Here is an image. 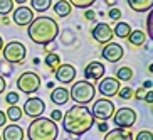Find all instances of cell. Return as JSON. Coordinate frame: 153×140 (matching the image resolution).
<instances>
[{
  "instance_id": "obj_1",
  "label": "cell",
  "mask_w": 153,
  "mask_h": 140,
  "mask_svg": "<svg viewBox=\"0 0 153 140\" xmlns=\"http://www.w3.org/2000/svg\"><path fill=\"white\" fill-rule=\"evenodd\" d=\"M62 128L66 133L72 137H81L93 128L96 120L91 115V110L82 105H74L62 115Z\"/></svg>"
},
{
  "instance_id": "obj_2",
  "label": "cell",
  "mask_w": 153,
  "mask_h": 140,
  "mask_svg": "<svg viewBox=\"0 0 153 140\" xmlns=\"http://www.w3.org/2000/svg\"><path fill=\"white\" fill-rule=\"evenodd\" d=\"M27 34L34 44L45 46L54 42L59 36V24L49 15H39L34 17V20L27 25Z\"/></svg>"
},
{
  "instance_id": "obj_3",
  "label": "cell",
  "mask_w": 153,
  "mask_h": 140,
  "mask_svg": "<svg viewBox=\"0 0 153 140\" xmlns=\"http://www.w3.org/2000/svg\"><path fill=\"white\" fill-rule=\"evenodd\" d=\"M59 127L47 117L34 118L27 127V139L29 140H57Z\"/></svg>"
},
{
  "instance_id": "obj_4",
  "label": "cell",
  "mask_w": 153,
  "mask_h": 140,
  "mask_svg": "<svg viewBox=\"0 0 153 140\" xmlns=\"http://www.w3.org/2000/svg\"><path fill=\"white\" fill-rule=\"evenodd\" d=\"M96 96V86L91 81L79 79V81L72 83L71 90H69V100L76 101V105H88L91 103Z\"/></svg>"
},
{
  "instance_id": "obj_5",
  "label": "cell",
  "mask_w": 153,
  "mask_h": 140,
  "mask_svg": "<svg viewBox=\"0 0 153 140\" xmlns=\"http://www.w3.org/2000/svg\"><path fill=\"white\" fill-rule=\"evenodd\" d=\"M2 54H4V61H7L9 64H20L27 58V47L20 41H10L9 44L4 46Z\"/></svg>"
},
{
  "instance_id": "obj_6",
  "label": "cell",
  "mask_w": 153,
  "mask_h": 140,
  "mask_svg": "<svg viewBox=\"0 0 153 140\" xmlns=\"http://www.w3.org/2000/svg\"><path fill=\"white\" fill-rule=\"evenodd\" d=\"M41 88V76L34 71L22 73L17 79V90L25 93V95H34Z\"/></svg>"
},
{
  "instance_id": "obj_7",
  "label": "cell",
  "mask_w": 153,
  "mask_h": 140,
  "mask_svg": "<svg viewBox=\"0 0 153 140\" xmlns=\"http://www.w3.org/2000/svg\"><path fill=\"white\" fill-rule=\"evenodd\" d=\"M111 118H113V122H114V125H116L118 128L126 130V128H131V127L136 123L138 115H136V112L131 108V106H120L118 110H114Z\"/></svg>"
},
{
  "instance_id": "obj_8",
  "label": "cell",
  "mask_w": 153,
  "mask_h": 140,
  "mask_svg": "<svg viewBox=\"0 0 153 140\" xmlns=\"http://www.w3.org/2000/svg\"><path fill=\"white\" fill-rule=\"evenodd\" d=\"M114 103H113L109 98H99L93 103V110H91V115L94 120H101V122H108L109 118L113 117L114 113Z\"/></svg>"
},
{
  "instance_id": "obj_9",
  "label": "cell",
  "mask_w": 153,
  "mask_h": 140,
  "mask_svg": "<svg viewBox=\"0 0 153 140\" xmlns=\"http://www.w3.org/2000/svg\"><path fill=\"white\" fill-rule=\"evenodd\" d=\"M120 88H121L120 81L116 78H111V76L101 78L99 85H98V91H99V95H103V98H111V96L118 95Z\"/></svg>"
},
{
  "instance_id": "obj_10",
  "label": "cell",
  "mask_w": 153,
  "mask_h": 140,
  "mask_svg": "<svg viewBox=\"0 0 153 140\" xmlns=\"http://www.w3.org/2000/svg\"><path fill=\"white\" fill-rule=\"evenodd\" d=\"M44 112H45V103L41 98H36V96L25 100V103H24V106H22V113H25V115L30 117V118L42 117Z\"/></svg>"
},
{
  "instance_id": "obj_11",
  "label": "cell",
  "mask_w": 153,
  "mask_h": 140,
  "mask_svg": "<svg viewBox=\"0 0 153 140\" xmlns=\"http://www.w3.org/2000/svg\"><path fill=\"white\" fill-rule=\"evenodd\" d=\"M91 36H93V39H94L96 42H99V44H108V42H111L113 39V29L109 24L106 22H99L96 24L94 27L91 29Z\"/></svg>"
},
{
  "instance_id": "obj_12",
  "label": "cell",
  "mask_w": 153,
  "mask_h": 140,
  "mask_svg": "<svg viewBox=\"0 0 153 140\" xmlns=\"http://www.w3.org/2000/svg\"><path fill=\"white\" fill-rule=\"evenodd\" d=\"M12 20L20 27H25L34 20V10L27 5H19L15 10H12Z\"/></svg>"
},
{
  "instance_id": "obj_13",
  "label": "cell",
  "mask_w": 153,
  "mask_h": 140,
  "mask_svg": "<svg viewBox=\"0 0 153 140\" xmlns=\"http://www.w3.org/2000/svg\"><path fill=\"white\" fill-rule=\"evenodd\" d=\"M54 76L59 83L62 85H69L76 79V68L69 63H64V64H59L54 71Z\"/></svg>"
},
{
  "instance_id": "obj_14",
  "label": "cell",
  "mask_w": 153,
  "mask_h": 140,
  "mask_svg": "<svg viewBox=\"0 0 153 140\" xmlns=\"http://www.w3.org/2000/svg\"><path fill=\"white\" fill-rule=\"evenodd\" d=\"M123 54H125V49H123V46L118 44V42H108V44H104L103 51H101V56H103L108 63H118V61L123 58Z\"/></svg>"
},
{
  "instance_id": "obj_15",
  "label": "cell",
  "mask_w": 153,
  "mask_h": 140,
  "mask_svg": "<svg viewBox=\"0 0 153 140\" xmlns=\"http://www.w3.org/2000/svg\"><path fill=\"white\" fill-rule=\"evenodd\" d=\"M104 73H106V68L103 66V63L99 61H91L88 63V66L84 68V79L86 81H98L101 78H104Z\"/></svg>"
},
{
  "instance_id": "obj_16",
  "label": "cell",
  "mask_w": 153,
  "mask_h": 140,
  "mask_svg": "<svg viewBox=\"0 0 153 140\" xmlns=\"http://www.w3.org/2000/svg\"><path fill=\"white\" fill-rule=\"evenodd\" d=\"M24 128L17 123H10L5 125L4 132H2V140H24Z\"/></svg>"
},
{
  "instance_id": "obj_17",
  "label": "cell",
  "mask_w": 153,
  "mask_h": 140,
  "mask_svg": "<svg viewBox=\"0 0 153 140\" xmlns=\"http://www.w3.org/2000/svg\"><path fill=\"white\" fill-rule=\"evenodd\" d=\"M51 101L57 106H62L69 101V90L64 88V86H59V88H54L52 93H51Z\"/></svg>"
},
{
  "instance_id": "obj_18",
  "label": "cell",
  "mask_w": 153,
  "mask_h": 140,
  "mask_svg": "<svg viewBox=\"0 0 153 140\" xmlns=\"http://www.w3.org/2000/svg\"><path fill=\"white\" fill-rule=\"evenodd\" d=\"M103 140H133V133L116 127V128L106 132V135H104Z\"/></svg>"
},
{
  "instance_id": "obj_19",
  "label": "cell",
  "mask_w": 153,
  "mask_h": 140,
  "mask_svg": "<svg viewBox=\"0 0 153 140\" xmlns=\"http://www.w3.org/2000/svg\"><path fill=\"white\" fill-rule=\"evenodd\" d=\"M126 4L133 12H150L153 7V0H126Z\"/></svg>"
},
{
  "instance_id": "obj_20",
  "label": "cell",
  "mask_w": 153,
  "mask_h": 140,
  "mask_svg": "<svg viewBox=\"0 0 153 140\" xmlns=\"http://www.w3.org/2000/svg\"><path fill=\"white\" fill-rule=\"evenodd\" d=\"M52 9H54V12H56L57 17H62V19H66L72 12V7H71V4H69L68 0H57Z\"/></svg>"
},
{
  "instance_id": "obj_21",
  "label": "cell",
  "mask_w": 153,
  "mask_h": 140,
  "mask_svg": "<svg viewBox=\"0 0 153 140\" xmlns=\"http://www.w3.org/2000/svg\"><path fill=\"white\" fill-rule=\"evenodd\" d=\"M131 25L128 22H121V20H118L116 25H114V29H113V36L120 37V39H126V37L131 34Z\"/></svg>"
},
{
  "instance_id": "obj_22",
  "label": "cell",
  "mask_w": 153,
  "mask_h": 140,
  "mask_svg": "<svg viewBox=\"0 0 153 140\" xmlns=\"http://www.w3.org/2000/svg\"><path fill=\"white\" fill-rule=\"evenodd\" d=\"M128 42H130L131 46H143L145 42H146V34H145L143 31H131V34L128 37Z\"/></svg>"
},
{
  "instance_id": "obj_23",
  "label": "cell",
  "mask_w": 153,
  "mask_h": 140,
  "mask_svg": "<svg viewBox=\"0 0 153 140\" xmlns=\"http://www.w3.org/2000/svg\"><path fill=\"white\" fill-rule=\"evenodd\" d=\"M22 108L20 106H17V105H12V106H9L7 108V112H5V117H7V120H10L12 123L19 122L20 118H22Z\"/></svg>"
},
{
  "instance_id": "obj_24",
  "label": "cell",
  "mask_w": 153,
  "mask_h": 140,
  "mask_svg": "<svg viewBox=\"0 0 153 140\" xmlns=\"http://www.w3.org/2000/svg\"><path fill=\"white\" fill-rule=\"evenodd\" d=\"M118 79V81H130V79H133V69L130 68V66H120V68L116 69V76H114Z\"/></svg>"
},
{
  "instance_id": "obj_25",
  "label": "cell",
  "mask_w": 153,
  "mask_h": 140,
  "mask_svg": "<svg viewBox=\"0 0 153 140\" xmlns=\"http://www.w3.org/2000/svg\"><path fill=\"white\" fill-rule=\"evenodd\" d=\"M30 5L32 10H36V12H45L51 9L52 0H30Z\"/></svg>"
},
{
  "instance_id": "obj_26",
  "label": "cell",
  "mask_w": 153,
  "mask_h": 140,
  "mask_svg": "<svg viewBox=\"0 0 153 140\" xmlns=\"http://www.w3.org/2000/svg\"><path fill=\"white\" fill-rule=\"evenodd\" d=\"M44 63H45L47 68H51L52 71H56V68L61 64V58H59V54H56V52H49V54L45 56Z\"/></svg>"
},
{
  "instance_id": "obj_27",
  "label": "cell",
  "mask_w": 153,
  "mask_h": 140,
  "mask_svg": "<svg viewBox=\"0 0 153 140\" xmlns=\"http://www.w3.org/2000/svg\"><path fill=\"white\" fill-rule=\"evenodd\" d=\"M14 10V2L12 0H0V15L7 17Z\"/></svg>"
},
{
  "instance_id": "obj_28",
  "label": "cell",
  "mask_w": 153,
  "mask_h": 140,
  "mask_svg": "<svg viewBox=\"0 0 153 140\" xmlns=\"http://www.w3.org/2000/svg\"><path fill=\"white\" fill-rule=\"evenodd\" d=\"M71 7H77V9H89L96 0H68Z\"/></svg>"
},
{
  "instance_id": "obj_29",
  "label": "cell",
  "mask_w": 153,
  "mask_h": 140,
  "mask_svg": "<svg viewBox=\"0 0 153 140\" xmlns=\"http://www.w3.org/2000/svg\"><path fill=\"white\" fill-rule=\"evenodd\" d=\"M12 74V64H9L7 61H0V76H10Z\"/></svg>"
},
{
  "instance_id": "obj_30",
  "label": "cell",
  "mask_w": 153,
  "mask_h": 140,
  "mask_svg": "<svg viewBox=\"0 0 153 140\" xmlns=\"http://www.w3.org/2000/svg\"><path fill=\"white\" fill-rule=\"evenodd\" d=\"M19 100H20V96H19L17 91H10V93H7V96H5V101L9 103V106H12V105H17Z\"/></svg>"
},
{
  "instance_id": "obj_31",
  "label": "cell",
  "mask_w": 153,
  "mask_h": 140,
  "mask_svg": "<svg viewBox=\"0 0 153 140\" xmlns=\"http://www.w3.org/2000/svg\"><path fill=\"white\" fill-rule=\"evenodd\" d=\"M118 95H120L121 100H130V98H133V90H131L130 86H125V88H120Z\"/></svg>"
},
{
  "instance_id": "obj_32",
  "label": "cell",
  "mask_w": 153,
  "mask_h": 140,
  "mask_svg": "<svg viewBox=\"0 0 153 140\" xmlns=\"http://www.w3.org/2000/svg\"><path fill=\"white\" fill-rule=\"evenodd\" d=\"M121 14H123V12L118 9V7H111V9L108 10V17L111 19V20H116V22L121 19Z\"/></svg>"
},
{
  "instance_id": "obj_33",
  "label": "cell",
  "mask_w": 153,
  "mask_h": 140,
  "mask_svg": "<svg viewBox=\"0 0 153 140\" xmlns=\"http://www.w3.org/2000/svg\"><path fill=\"white\" fill-rule=\"evenodd\" d=\"M135 140H153V133L150 130H141L136 133Z\"/></svg>"
},
{
  "instance_id": "obj_34",
  "label": "cell",
  "mask_w": 153,
  "mask_h": 140,
  "mask_svg": "<svg viewBox=\"0 0 153 140\" xmlns=\"http://www.w3.org/2000/svg\"><path fill=\"white\" fill-rule=\"evenodd\" d=\"M62 115L64 113L61 112V110H54V112L51 113V120H52V122H57V120H62Z\"/></svg>"
},
{
  "instance_id": "obj_35",
  "label": "cell",
  "mask_w": 153,
  "mask_h": 140,
  "mask_svg": "<svg viewBox=\"0 0 153 140\" xmlns=\"http://www.w3.org/2000/svg\"><path fill=\"white\" fill-rule=\"evenodd\" d=\"M145 95H146V90H143V88H138L136 91H133V96L136 100H145Z\"/></svg>"
},
{
  "instance_id": "obj_36",
  "label": "cell",
  "mask_w": 153,
  "mask_h": 140,
  "mask_svg": "<svg viewBox=\"0 0 153 140\" xmlns=\"http://www.w3.org/2000/svg\"><path fill=\"white\" fill-rule=\"evenodd\" d=\"M152 19H153V15H152V14H148V20H146V29H148V37H152V36H153V29H152Z\"/></svg>"
},
{
  "instance_id": "obj_37",
  "label": "cell",
  "mask_w": 153,
  "mask_h": 140,
  "mask_svg": "<svg viewBox=\"0 0 153 140\" xmlns=\"http://www.w3.org/2000/svg\"><path fill=\"white\" fill-rule=\"evenodd\" d=\"M84 17L88 19V20H94V19H96V14L93 12V10H86V12H84Z\"/></svg>"
},
{
  "instance_id": "obj_38",
  "label": "cell",
  "mask_w": 153,
  "mask_h": 140,
  "mask_svg": "<svg viewBox=\"0 0 153 140\" xmlns=\"http://www.w3.org/2000/svg\"><path fill=\"white\" fill-rule=\"evenodd\" d=\"M98 130L103 132V133H104V132H108V130H109V128H108V122H101V123L98 125Z\"/></svg>"
},
{
  "instance_id": "obj_39",
  "label": "cell",
  "mask_w": 153,
  "mask_h": 140,
  "mask_svg": "<svg viewBox=\"0 0 153 140\" xmlns=\"http://www.w3.org/2000/svg\"><path fill=\"white\" fill-rule=\"evenodd\" d=\"M145 101H146L148 105H152V103H153V93H152V90L146 91V95H145Z\"/></svg>"
},
{
  "instance_id": "obj_40",
  "label": "cell",
  "mask_w": 153,
  "mask_h": 140,
  "mask_svg": "<svg viewBox=\"0 0 153 140\" xmlns=\"http://www.w3.org/2000/svg\"><path fill=\"white\" fill-rule=\"evenodd\" d=\"M5 88H7V81H5L4 76H0V95L5 91Z\"/></svg>"
},
{
  "instance_id": "obj_41",
  "label": "cell",
  "mask_w": 153,
  "mask_h": 140,
  "mask_svg": "<svg viewBox=\"0 0 153 140\" xmlns=\"http://www.w3.org/2000/svg\"><path fill=\"white\" fill-rule=\"evenodd\" d=\"M44 49H45V52L49 54V52H52V51L56 49V44H54V42H49V44H45V46H44Z\"/></svg>"
},
{
  "instance_id": "obj_42",
  "label": "cell",
  "mask_w": 153,
  "mask_h": 140,
  "mask_svg": "<svg viewBox=\"0 0 153 140\" xmlns=\"http://www.w3.org/2000/svg\"><path fill=\"white\" fill-rule=\"evenodd\" d=\"M5 123H7V117H5V112H2V110H0V127H5Z\"/></svg>"
},
{
  "instance_id": "obj_43",
  "label": "cell",
  "mask_w": 153,
  "mask_h": 140,
  "mask_svg": "<svg viewBox=\"0 0 153 140\" xmlns=\"http://www.w3.org/2000/svg\"><path fill=\"white\" fill-rule=\"evenodd\" d=\"M152 86H153V83H152V79H145V83H143V86H141V88H143V90H152Z\"/></svg>"
},
{
  "instance_id": "obj_44",
  "label": "cell",
  "mask_w": 153,
  "mask_h": 140,
  "mask_svg": "<svg viewBox=\"0 0 153 140\" xmlns=\"http://www.w3.org/2000/svg\"><path fill=\"white\" fill-rule=\"evenodd\" d=\"M104 4L108 7H116V0H104Z\"/></svg>"
},
{
  "instance_id": "obj_45",
  "label": "cell",
  "mask_w": 153,
  "mask_h": 140,
  "mask_svg": "<svg viewBox=\"0 0 153 140\" xmlns=\"http://www.w3.org/2000/svg\"><path fill=\"white\" fill-rule=\"evenodd\" d=\"M12 2H14V4H19V5H25L27 0H12Z\"/></svg>"
},
{
  "instance_id": "obj_46",
  "label": "cell",
  "mask_w": 153,
  "mask_h": 140,
  "mask_svg": "<svg viewBox=\"0 0 153 140\" xmlns=\"http://www.w3.org/2000/svg\"><path fill=\"white\" fill-rule=\"evenodd\" d=\"M2 49H4V37L0 36V52H2Z\"/></svg>"
},
{
  "instance_id": "obj_47",
  "label": "cell",
  "mask_w": 153,
  "mask_h": 140,
  "mask_svg": "<svg viewBox=\"0 0 153 140\" xmlns=\"http://www.w3.org/2000/svg\"><path fill=\"white\" fill-rule=\"evenodd\" d=\"M2 22H4V24H9L10 19H9V17H4V19H2Z\"/></svg>"
},
{
  "instance_id": "obj_48",
  "label": "cell",
  "mask_w": 153,
  "mask_h": 140,
  "mask_svg": "<svg viewBox=\"0 0 153 140\" xmlns=\"http://www.w3.org/2000/svg\"><path fill=\"white\" fill-rule=\"evenodd\" d=\"M0 140H2V135H0Z\"/></svg>"
}]
</instances>
